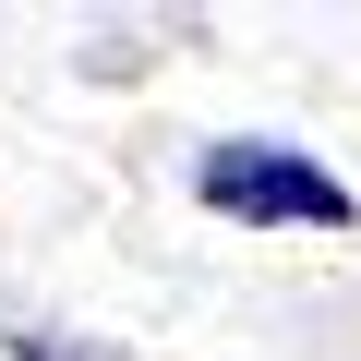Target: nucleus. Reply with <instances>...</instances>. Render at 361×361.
Segmentation results:
<instances>
[{
	"instance_id": "obj_1",
	"label": "nucleus",
	"mask_w": 361,
	"mask_h": 361,
	"mask_svg": "<svg viewBox=\"0 0 361 361\" xmlns=\"http://www.w3.org/2000/svg\"><path fill=\"white\" fill-rule=\"evenodd\" d=\"M193 205L205 217H241V229H349L361 217V193H349L325 157L265 145V133H229V145L193 157Z\"/></svg>"
}]
</instances>
